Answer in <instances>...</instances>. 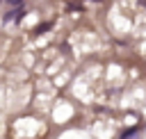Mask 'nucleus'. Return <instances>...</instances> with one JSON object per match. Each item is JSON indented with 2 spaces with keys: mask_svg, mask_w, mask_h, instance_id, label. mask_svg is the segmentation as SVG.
I'll return each instance as SVG.
<instances>
[{
  "mask_svg": "<svg viewBox=\"0 0 146 139\" xmlns=\"http://www.w3.org/2000/svg\"><path fill=\"white\" fill-rule=\"evenodd\" d=\"M7 2H9V5H14V7H16V5H23V0H7Z\"/></svg>",
  "mask_w": 146,
  "mask_h": 139,
  "instance_id": "nucleus-3",
  "label": "nucleus"
},
{
  "mask_svg": "<svg viewBox=\"0 0 146 139\" xmlns=\"http://www.w3.org/2000/svg\"><path fill=\"white\" fill-rule=\"evenodd\" d=\"M94 2H100V0H94Z\"/></svg>",
  "mask_w": 146,
  "mask_h": 139,
  "instance_id": "nucleus-4",
  "label": "nucleus"
},
{
  "mask_svg": "<svg viewBox=\"0 0 146 139\" xmlns=\"http://www.w3.org/2000/svg\"><path fill=\"white\" fill-rule=\"evenodd\" d=\"M137 130H139V128H130V130H128L121 139H137Z\"/></svg>",
  "mask_w": 146,
  "mask_h": 139,
  "instance_id": "nucleus-1",
  "label": "nucleus"
},
{
  "mask_svg": "<svg viewBox=\"0 0 146 139\" xmlns=\"http://www.w3.org/2000/svg\"><path fill=\"white\" fill-rule=\"evenodd\" d=\"M46 30H50V25H48V23H43V25L34 27V34H39V32H46Z\"/></svg>",
  "mask_w": 146,
  "mask_h": 139,
  "instance_id": "nucleus-2",
  "label": "nucleus"
}]
</instances>
